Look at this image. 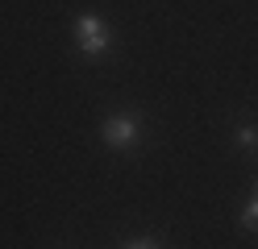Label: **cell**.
Here are the masks:
<instances>
[{
    "label": "cell",
    "mask_w": 258,
    "mask_h": 249,
    "mask_svg": "<svg viewBox=\"0 0 258 249\" xmlns=\"http://www.w3.org/2000/svg\"><path fill=\"white\" fill-rule=\"evenodd\" d=\"M75 46H79V54H88V58H104L112 50V33L104 25V17L79 13L75 17Z\"/></svg>",
    "instance_id": "1"
},
{
    "label": "cell",
    "mask_w": 258,
    "mask_h": 249,
    "mask_svg": "<svg viewBox=\"0 0 258 249\" xmlns=\"http://www.w3.org/2000/svg\"><path fill=\"white\" fill-rule=\"evenodd\" d=\"M100 137L112 149H134L138 137H142V116L138 112H112L108 121L100 125Z\"/></svg>",
    "instance_id": "2"
},
{
    "label": "cell",
    "mask_w": 258,
    "mask_h": 249,
    "mask_svg": "<svg viewBox=\"0 0 258 249\" xmlns=\"http://www.w3.org/2000/svg\"><path fill=\"white\" fill-rule=\"evenodd\" d=\"M233 137H237V145H241V149H254V145H258V129H254V125H237Z\"/></svg>",
    "instance_id": "3"
},
{
    "label": "cell",
    "mask_w": 258,
    "mask_h": 249,
    "mask_svg": "<svg viewBox=\"0 0 258 249\" xmlns=\"http://www.w3.org/2000/svg\"><path fill=\"white\" fill-rule=\"evenodd\" d=\"M241 228H250V232L258 228V195L250 199V208H246V212H241Z\"/></svg>",
    "instance_id": "4"
},
{
    "label": "cell",
    "mask_w": 258,
    "mask_h": 249,
    "mask_svg": "<svg viewBox=\"0 0 258 249\" xmlns=\"http://www.w3.org/2000/svg\"><path fill=\"white\" fill-rule=\"evenodd\" d=\"M125 249H154V241H134V245H125Z\"/></svg>",
    "instance_id": "5"
},
{
    "label": "cell",
    "mask_w": 258,
    "mask_h": 249,
    "mask_svg": "<svg viewBox=\"0 0 258 249\" xmlns=\"http://www.w3.org/2000/svg\"><path fill=\"white\" fill-rule=\"evenodd\" d=\"M254 195H258V179H254Z\"/></svg>",
    "instance_id": "6"
}]
</instances>
